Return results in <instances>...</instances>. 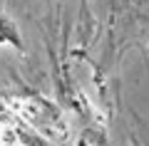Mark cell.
Returning a JSON list of instances; mask_svg holds the SVG:
<instances>
[{"label": "cell", "instance_id": "1", "mask_svg": "<svg viewBox=\"0 0 149 146\" xmlns=\"http://www.w3.org/2000/svg\"><path fill=\"white\" fill-rule=\"evenodd\" d=\"M0 42H10V45L20 47V35H17L15 25H13L3 12H0Z\"/></svg>", "mask_w": 149, "mask_h": 146}]
</instances>
